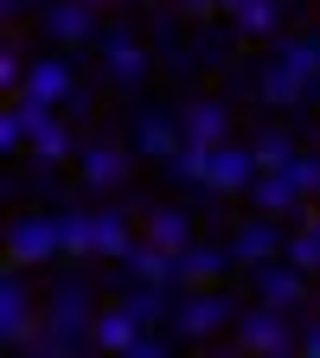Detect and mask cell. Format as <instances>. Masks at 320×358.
<instances>
[{
	"label": "cell",
	"mask_w": 320,
	"mask_h": 358,
	"mask_svg": "<svg viewBox=\"0 0 320 358\" xmlns=\"http://www.w3.org/2000/svg\"><path fill=\"white\" fill-rule=\"evenodd\" d=\"M250 205H256L263 217H295V211H307V199L295 192L288 173H256V179H250Z\"/></svg>",
	"instance_id": "obj_21"
},
{
	"label": "cell",
	"mask_w": 320,
	"mask_h": 358,
	"mask_svg": "<svg viewBox=\"0 0 320 358\" xmlns=\"http://www.w3.org/2000/svg\"><path fill=\"white\" fill-rule=\"evenodd\" d=\"M179 128H186V141H231V103H218V96H186L179 103Z\"/></svg>",
	"instance_id": "obj_16"
},
{
	"label": "cell",
	"mask_w": 320,
	"mask_h": 358,
	"mask_svg": "<svg viewBox=\"0 0 320 358\" xmlns=\"http://www.w3.org/2000/svg\"><path fill=\"white\" fill-rule=\"evenodd\" d=\"M269 58H282L288 71H301L314 90H320V32L314 26H295V32H276L269 38Z\"/></svg>",
	"instance_id": "obj_18"
},
{
	"label": "cell",
	"mask_w": 320,
	"mask_h": 358,
	"mask_svg": "<svg viewBox=\"0 0 320 358\" xmlns=\"http://www.w3.org/2000/svg\"><path fill=\"white\" fill-rule=\"evenodd\" d=\"M26 148V122H20V103L7 96V109H0V154H20Z\"/></svg>",
	"instance_id": "obj_31"
},
{
	"label": "cell",
	"mask_w": 320,
	"mask_h": 358,
	"mask_svg": "<svg viewBox=\"0 0 320 358\" xmlns=\"http://www.w3.org/2000/svg\"><path fill=\"white\" fill-rule=\"evenodd\" d=\"M141 237H154L160 250H186L193 243V217L179 211V205H141Z\"/></svg>",
	"instance_id": "obj_22"
},
{
	"label": "cell",
	"mask_w": 320,
	"mask_h": 358,
	"mask_svg": "<svg viewBox=\"0 0 320 358\" xmlns=\"http://www.w3.org/2000/svg\"><path fill=\"white\" fill-rule=\"evenodd\" d=\"M282 173H288V179H295V192H301V199H307V205H314V199H320V154H307V148H295V160H288V166H282Z\"/></svg>",
	"instance_id": "obj_28"
},
{
	"label": "cell",
	"mask_w": 320,
	"mask_h": 358,
	"mask_svg": "<svg viewBox=\"0 0 320 358\" xmlns=\"http://www.w3.org/2000/svg\"><path fill=\"white\" fill-rule=\"evenodd\" d=\"M160 352H167L160 327H141V339H134V352H128V358H160Z\"/></svg>",
	"instance_id": "obj_33"
},
{
	"label": "cell",
	"mask_w": 320,
	"mask_h": 358,
	"mask_svg": "<svg viewBox=\"0 0 320 358\" xmlns=\"http://www.w3.org/2000/svg\"><path fill=\"white\" fill-rule=\"evenodd\" d=\"M58 256V217L52 211H13L7 217V268H39Z\"/></svg>",
	"instance_id": "obj_4"
},
{
	"label": "cell",
	"mask_w": 320,
	"mask_h": 358,
	"mask_svg": "<svg viewBox=\"0 0 320 358\" xmlns=\"http://www.w3.org/2000/svg\"><path fill=\"white\" fill-rule=\"evenodd\" d=\"M301 224H307V231H314V237H320V199H314V205H307V211H301Z\"/></svg>",
	"instance_id": "obj_36"
},
{
	"label": "cell",
	"mask_w": 320,
	"mask_h": 358,
	"mask_svg": "<svg viewBox=\"0 0 320 358\" xmlns=\"http://www.w3.org/2000/svg\"><path fill=\"white\" fill-rule=\"evenodd\" d=\"M224 243H231V262H237V268H256V262H269V256H282V243H288V237L276 231V217H263V211H256V217H250V224H237Z\"/></svg>",
	"instance_id": "obj_15"
},
{
	"label": "cell",
	"mask_w": 320,
	"mask_h": 358,
	"mask_svg": "<svg viewBox=\"0 0 320 358\" xmlns=\"http://www.w3.org/2000/svg\"><path fill=\"white\" fill-rule=\"evenodd\" d=\"M39 313H45L58 333H71L77 345H90V327H97V294H90V282L71 268V275H58V282H52V294H45V307H39Z\"/></svg>",
	"instance_id": "obj_3"
},
{
	"label": "cell",
	"mask_w": 320,
	"mask_h": 358,
	"mask_svg": "<svg viewBox=\"0 0 320 358\" xmlns=\"http://www.w3.org/2000/svg\"><path fill=\"white\" fill-rule=\"evenodd\" d=\"M128 148L141 154V160H154V166L173 173L179 148H186V128H179L173 115H160L154 103H141V109H134V122H128Z\"/></svg>",
	"instance_id": "obj_7"
},
{
	"label": "cell",
	"mask_w": 320,
	"mask_h": 358,
	"mask_svg": "<svg viewBox=\"0 0 320 358\" xmlns=\"http://www.w3.org/2000/svg\"><path fill=\"white\" fill-rule=\"evenodd\" d=\"M26 64L32 58H20V32H7V45H0V90H7V96L26 90Z\"/></svg>",
	"instance_id": "obj_29"
},
{
	"label": "cell",
	"mask_w": 320,
	"mask_h": 358,
	"mask_svg": "<svg viewBox=\"0 0 320 358\" xmlns=\"http://www.w3.org/2000/svg\"><path fill=\"white\" fill-rule=\"evenodd\" d=\"M282 7H288V0H244L231 20H237L244 38H276L282 32Z\"/></svg>",
	"instance_id": "obj_27"
},
{
	"label": "cell",
	"mask_w": 320,
	"mask_h": 358,
	"mask_svg": "<svg viewBox=\"0 0 320 358\" xmlns=\"http://www.w3.org/2000/svg\"><path fill=\"white\" fill-rule=\"evenodd\" d=\"M167 320H173V339H193L199 345V339H211V333H224V327L237 320V294L231 288H179Z\"/></svg>",
	"instance_id": "obj_1"
},
{
	"label": "cell",
	"mask_w": 320,
	"mask_h": 358,
	"mask_svg": "<svg viewBox=\"0 0 320 358\" xmlns=\"http://www.w3.org/2000/svg\"><path fill=\"white\" fill-rule=\"evenodd\" d=\"M250 179H256V148L250 141H218L211 148V166H205V192L211 199H250Z\"/></svg>",
	"instance_id": "obj_10"
},
{
	"label": "cell",
	"mask_w": 320,
	"mask_h": 358,
	"mask_svg": "<svg viewBox=\"0 0 320 358\" xmlns=\"http://www.w3.org/2000/svg\"><path fill=\"white\" fill-rule=\"evenodd\" d=\"M90 217H97V256L103 262H122L128 243H134V224L122 217V205H90Z\"/></svg>",
	"instance_id": "obj_23"
},
{
	"label": "cell",
	"mask_w": 320,
	"mask_h": 358,
	"mask_svg": "<svg viewBox=\"0 0 320 358\" xmlns=\"http://www.w3.org/2000/svg\"><path fill=\"white\" fill-rule=\"evenodd\" d=\"M231 345H237V352H256V358L295 352V327H288V307H276V301L237 307V320H231Z\"/></svg>",
	"instance_id": "obj_2"
},
{
	"label": "cell",
	"mask_w": 320,
	"mask_h": 358,
	"mask_svg": "<svg viewBox=\"0 0 320 358\" xmlns=\"http://www.w3.org/2000/svg\"><path fill=\"white\" fill-rule=\"evenodd\" d=\"M224 268H237L231 262V243H199L193 237L186 250H179V288H224Z\"/></svg>",
	"instance_id": "obj_14"
},
{
	"label": "cell",
	"mask_w": 320,
	"mask_h": 358,
	"mask_svg": "<svg viewBox=\"0 0 320 358\" xmlns=\"http://www.w3.org/2000/svg\"><path fill=\"white\" fill-rule=\"evenodd\" d=\"M134 339H141V320L122 307V301H109V307H97V327H90V345L97 352H134Z\"/></svg>",
	"instance_id": "obj_20"
},
{
	"label": "cell",
	"mask_w": 320,
	"mask_h": 358,
	"mask_svg": "<svg viewBox=\"0 0 320 358\" xmlns=\"http://www.w3.org/2000/svg\"><path fill=\"white\" fill-rule=\"evenodd\" d=\"M26 148H32V160H39V166H64V160H77V141H71V122H64V115H52V122H45L32 141H26Z\"/></svg>",
	"instance_id": "obj_24"
},
{
	"label": "cell",
	"mask_w": 320,
	"mask_h": 358,
	"mask_svg": "<svg viewBox=\"0 0 320 358\" xmlns=\"http://www.w3.org/2000/svg\"><path fill=\"white\" fill-rule=\"evenodd\" d=\"M173 7L186 13V20H211V13H218V0H173Z\"/></svg>",
	"instance_id": "obj_35"
},
{
	"label": "cell",
	"mask_w": 320,
	"mask_h": 358,
	"mask_svg": "<svg viewBox=\"0 0 320 358\" xmlns=\"http://www.w3.org/2000/svg\"><path fill=\"white\" fill-rule=\"evenodd\" d=\"M128 154L122 148V134H83L77 141V179H83V192H116L122 179H128Z\"/></svg>",
	"instance_id": "obj_5"
},
{
	"label": "cell",
	"mask_w": 320,
	"mask_h": 358,
	"mask_svg": "<svg viewBox=\"0 0 320 358\" xmlns=\"http://www.w3.org/2000/svg\"><path fill=\"white\" fill-rule=\"evenodd\" d=\"M244 282H250V294L256 301H276V307H307V268H295L288 256H269V262H256V268H244Z\"/></svg>",
	"instance_id": "obj_11"
},
{
	"label": "cell",
	"mask_w": 320,
	"mask_h": 358,
	"mask_svg": "<svg viewBox=\"0 0 320 358\" xmlns=\"http://www.w3.org/2000/svg\"><path fill=\"white\" fill-rule=\"evenodd\" d=\"M282 256H288L295 268H307V275H320V237L307 231V224H301V231H288V243H282Z\"/></svg>",
	"instance_id": "obj_30"
},
{
	"label": "cell",
	"mask_w": 320,
	"mask_h": 358,
	"mask_svg": "<svg viewBox=\"0 0 320 358\" xmlns=\"http://www.w3.org/2000/svg\"><path fill=\"white\" fill-rule=\"evenodd\" d=\"M237 7H244V0H218V13H237Z\"/></svg>",
	"instance_id": "obj_37"
},
{
	"label": "cell",
	"mask_w": 320,
	"mask_h": 358,
	"mask_svg": "<svg viewBox=\"0 0 320 358\" xmlns=\"http://www.w3.org/2000/svg\"><path fill=\"white\" fill-rule=\"evenodd\" d=\"M45 7V0H0V13H7V32H20V20L26 13H39Z\"/></svg>",
	"instance_id": "obj_34"
},
{
	"label": "cell",
	"mask_w": 320,
	"mask_h": 358,
	"mask_svg": "<svg viewBox=\"0 0 320 358\" xmlns=\"http://www.w3.org/2000/svg\"><path fill=\"white\" fill-rule=\"evenodd\" d=\"M250 148H256V173H282V166L295 160V134L276 128V122H263V128L250 134Z\"/></svg>",
	"instance_id": "obj_26"
},
{
	"label": "cell",
	"mask_w": 320,
	"mask_h": 358,
	"mask_svg": "<svg viewBox=\"0 0 320 358\" xmlns=\"http://www.w3.org/2000/svg\"><path fill=\"white\" fill-rule=\"evenodd\" d=\"M116 282H154V288H179V256L173 250H160L154 237H134L128 243V256L116 262Z\"/></svg>",
	"instance_id": "obj_12"
},
{
	"label": "cell",
	"mask_w": 320,
	"mask_h": 358,
	"mask_svg": "<svg viewBox=\"0 0 320 358\" xmlns=\"http://www.w3.org/2000/svg\"><path fill=\"white\" fill-rule=\"evenodd\" d=\"M116 301H122L141 327H160L167 313H173V307H167L173 294H167V288H154V282H122V294H116Z\"/></svg>",
	"instance_id": "obj_25"
},
{
	"label": "cell",
	"mask_w": 320,
	"mask_h": 358,
	"mask_svg": "<svg viewBox=\"0 0 320 358\" xmlns=\"http://www.w3.org/2000/svg\"><path fill=\"white\" fill-rule=\"evenodd\" d=\"M58 217V256L77 268L97 256V217H90V205H71V211H52Z\"/></svg>",
	"instance_id": "obj_19"
},
{
	"label": "cell",
	"mask_w": 320,
	"mask_h": 358,
	"mask_svg": "<svg viewBox=\"0 0 320 358\" xmlns=\"http://www.w3.org/2000/svg\"><path fill=\"white\" fill-rule=\"evenodd\" d=\"M90 7H103V0H90Z\"/></svg>",
	"instance_id": "obj_38"
},
{
	"label": "cell",
	"mask_w": 320,
	"mask_h": 358,
	"mask_svg": "<svg viewBox=\"0 0 320 358\" xmlns=\"http://www.w3.org/2000/svg\"><path fill=\"white\" fill-rule=\"evenodd\" d=\"M295 358H320V313H307L295 333Z\"/></svg>",
	"instance_id": "obj_32"
},
{
	"label": "cell",
	"mask_w": 320,
	"mask_h": 358,
	"mask_svg": "<svg viewBox=\"0 0 320 358\" xmlns=\"http://www.w3.org/2000/svg\"><path fill=\"white\" fill-rule=\"evenodd\" d=\"M256 96H263L269 109H301V103L314 96V83H307L301 71H288L282 58H263V71H256Z\"/></svg>",
	"instance_id": "obj_17"
},
{
	"label": "cell",
	"mask_w": 320,
	"mask_h": 358,
	"mask_svg": "<svg viewBox=\"0 0 320 358\" xmlns=\"http://www.w3.org/2000/svg\"><path fill=\"white\" fill-rule=\"evenodd\" d=\"M39 26H45V38H52V52H90V45L103 38L90 0H45V7H39Z\"/></svg>",
	"instance_id": "obj_9"
},
{
	"label": "cell",
	"mask_w": 320,
	"mask_h": 358,
	"mask_svg": "<svg viewBox=\"0 0 320 358\" xmlns=\"http://www.w3.org/2000/svg\"><path fill=\"white\" fill-rule=\"evenodd\" d=\"M26 96H39V103H71L77 115L90 109V90L77 83V71H71V58L64 52H39L32 64H26Z\"/></svg>",
	"instance_id": "obj_6"
},
{
	"label": "cell",
	"mask_w": 320,
	"mask_h": 358,
	"mask_svg": "<svg viewBox=\"0 0 320 358\" xmlns=\"http://www.w3.org/2000/svg\"><path fill=\"white\" fill-rule=\"evenodd\" d=\"M97 52H103V77H109L116 90H141V83H148V45H141V32H134V26H103Z\"/></svg>",
	"instance_id": "obj_8"
},
{
	"label": "cell",
	"mask_w": 320,
	"mask_h": 358,
	"mask_svg": "<svg viewBox=\"0 0 320 358\" xmlns=\"http://www.w3.org/2000/svg\"><path fill=\"white\" fill-rule=\"evenodd\" d=\"M39 320V307H32V288H26V268H7L0 275V345L20 352V333Z\"/></svg>",
	"instance_id": "obj_13"
}]
</instances>
